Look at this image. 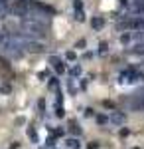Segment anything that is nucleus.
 Returning <instances> with one entry per match:
<instances>
[{"mask_svg": "<svg viewBox=\"0 0 144 149\" xmlns=\"http://www.w3.org/2000/svg\"><path fill=\"white\" fill-rule=\"evenodd\" d=\"M91 26H93L95 30H101V28L105 26V18H101V16H95V18L91 20Z\"/></svg>", "mask_w": 144, "mask_h": 149, "instance_id": "20e7f679", "label": "nucleus"}, {"mask_svg": "<svg viewBox=\"0 0 144 149\" xmlns=\"http://www.w3.org/2000/svg\"><path fill=\"white\" fill-rule=\"evenodd\" d=\"M51 64H53V68H56L57 72H63V70H65V66H63V62H61L59 58H51Z\"/></svg>", "mask_w": 144, "mask_h": 149, "instance_id": "39448f33", "label": "nucleus"}, {"mask_svg": "<svg viewBox=\"0 0 144 149\" xmlns=\"http://www.w3.org/2000/svg\"><path fill=\"white\" fill-rule=\"evenodd\" d=\"M73 6H75V10H83V2H81V0H75Z\"/></svg>", "mask_w": 144, "mask_h": 149, "instance_id": "f8f14e48", "label": "nucleus"}, {"mask_svg": "<svg viewBox=\"0 0 144 149\" xmlns=\"http://www.w3.org/2000/svg\"><path fill=\"white\" fill-rule=\"evenodd\" d=\"M89 149H99V143H97V141H93V143L89 145Z\"/></svg>", "mask_w": 144, "mask_h": 149, "instance_id": "dca6fc26", "label": "nucleus"}, {"mask_svg": "<svg viewBox=\"0 0 144 149\" xmlns=\"http://www.w3.org/2000/svg\"><path fill=\"white\" fill-rule=\"evenodd\" d=\"M0 4H6V0H0Z\"/></svg>", "mask_w": 144, "mask_h": 149, "instance_id": "a211bd4d", "label": "nucleus"}, {"mask_svg": "<svg viewBox=\"0 0 144 149\" xmlns=\"http://www.w3.org/2000/svg\"><path fill=\"white\" fill-rule=\"evenodd\" d=\"M97 121L103 125V123H107V121H109V117H105V115H97Z\"/></svg>", "mask_w": 144, "mask_h": 149, "instance_id": "9d476101", "label": "nucleus"}, {"mask_svg": "<svg viewBox=\"0 0 144 149\" xmlns=\"http://www.w3.org/2000/svg\"><path fill=\"white\" fill-rule=\"evenodd\" d=\"M132 107H134V109H144V93L138 95V102H134Z\"/></svg>", "mask_w": 144, "mask_h": 149, "instance_id": "0eeeda50", "label": "nucleus"}, {"mask_svg": "<svg viewBox=\"0 0 144 149\" xmlns=\"http://www.w3.org/2000/svg\"><path fill=\"white\" fill-rule=\"evenodd\" d=\"M109 121H111L112 125H122L126 121V115H124V111H112L109 115Z\"/></svg>", "mask_w": 144, "mask_h": 149, "instance_id": "7ed1b4c3", "label": "nucleus"}, {"mask_svg": "<svg viewBox=\"0 0 144 149\" xmlns=\"http://www.w3.org/2000/svg\"><path fill=\"white\" fill-rule=\"evenodd\" d=\"M81 74V66H73L71 68V76H79Z\"/></svg>", "mask_w": 144, "mask_h": 149, "instance_id": "1a4fd4ad", "label": "nucleus"}, {"mask_svg": "<svg viewBox=\"0 0 144 149\" xmlns=\"http://www.w3.org/2000/svg\"><path fill=\"white\" fill-rule=\"evenodd\" d=\"M67 147H69V149H79V147H81V143H79V139L71 137V139H67Z\"/></svg>", "mask_w": 144, "mask_h": 149, "instance_id": "423d86ee", "label": "nucleus"}, {"mask_svg": "<svg viewBox=\"0 0 144 149\" xmlns=\"http://www.w3.org/2000/svg\"><path fill=\"white\" fill-rule=\"evenodd\" d=\"M51 133H53V135H56V137H57V135H63V129H53V131H51Z\"/></svg>", "mask_w": 144, "mask_h": 149, "instance_id": "4468645a", "label": "nucleus"}, {"mask_svg": "<svg viewBox=\"0 0 144 149\" xmlns=\"http://www.w3.org/2000/svg\"><path fill=\"white\" fill-rule=\"evenodd\" d=\"M101 54H107V44H105V42H103V44H101V50H99Z\"/></svg>", "mask_w": 144, "mask_h": 149, "instance_id": "ddd939ff", "label": "nucleus"}, {"mask_svg": "<svg viewBox=\"0 0 144 149\" xmlns=\"http://www.w3.org/2000/svg\"><path fill=\"white\" fill-rule=\"evenodd\" d=\"M77 48H85V40H79V42H77Z\"/></svg>", "mask_w": 144, "mask_h": 149, "instance_id": "f3484780", "label": "nucleus"}, {"mask_svg": "<svg viewBox=\"0 0 144 149\" xmlns=\"http://www.w3.org/2000/svg\"><path fill=\"white\" fill-rule=\"evenodd\" d=\"M142 78V72H138L136 68H126L124 72H121V84H136Z\"/></svg>", "mask_w": 144, "mask_h": 149, "instance_id": "f03ea898", "label": "nucleus"}, {"mask_svg": "<svg viewBox=\"0 0 144 149\" xmlns=\"http://www.w3.org/2000/svg\"><path fill=\"white\" fill-rule=\"evenodd\" d=\"M56 115H57V117H63V107H61V105H57V107H56Z\"/></svg>", "mask_w": 144, "mask_h": 149, "instance_id": "9b49d317", "label": "nucleus"}, {"mask_svg": "<svg viewBox=\"0 0 144 149\" xmlns=\"http://www.w3.org/2000/svg\"><path fill=\"white\" fill-rule=\"evenodd\" d=\"M28 137H32V141H38V133H36V129H34V127L28 129Z\"/></svg>", "mask_w": 144, "mask_h": 149, "instance_id": "6e6552de", "label": "nucleus"}, {"mask_svg": "<svg viewBox=\"0 0 144 149\" xmlns=\"http://www.w3.org/2000/svg\"><path fill=\"white\" fill-rule=\"evenodd\" d=\"M65 56H67V60H75V52H67Z\"/></svg>", "mask_w": 144, "mask_h": 149, "instance_id": "2eb2a0df", "label": "nucleus"}, {"mask_svg": "<svg viewBox=\"0 0 144 149\" xmlns=\"http://www.w3.org/2000/svg\"><path fill=\"white\" fill-rule=\"evenodd\" d=\"M22 32L26 36L34 38V40H42V38H45V36H47L44 24L34 22V20H28V18H24V22H22Z\"/></svg>", "mask_w": 144, "mask_h": 149, "instance_id": "f257e3e1", "label": "nucleus"}]
</instances>
